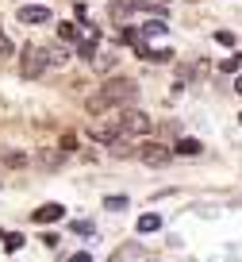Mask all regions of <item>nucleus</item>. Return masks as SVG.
Wrapping results in <instances>:
<instances>
[{
    "mask_svg": "<svg viewBox=\"0 0 242 262\" xmlns=\"http://www.w3.org/2000/svg\"><path fill=\"white\" fill-rule=\"evenodd\" d=\"M135 97H138V81H131V77H108L96 97H89L85 108H89V116H100V112H108V108L135 104Z\"/></svg>",
    "mask_w": 242,
    "mask_h": 262,
    "instance_id": "1",
    "label": "nucleus"
},
{
    "mask_svg": "<svg viewBox=\"0 0 242 262\" xmlns=\"http://www.w3.org/2000/svg\"><path fill=\"white\" fill-rule=\"evenodd\" d=\"M154 127V120L146 112H138V108H115L112 116V131H119V135H146V131Z\"/></svg>",
    "mask_w": 242,
    "mask_h": 262,
    "instance_id": "2",
    "label": "nucleus"
},
{
    "mask_svg": "<svg viewBox=\"0 0 242 262\" xmlns=\"http://www.w3.org/2000/svg\"><path fill=\"white\" fill-rule=\"evenodd\" d=\"M46 50L42 47H27L23 50V62H19V70H23V77H39V74H46Z\"/></svg>",
    "mask_w": 242,
    "mask_h": 262,
    "instance_id": "3",
    "label": "nucleus"
},
{
    "mask_svg": "<svg viewBox=\"0 0 242 262\" xmlns=\"http://www.w3.org/2000/svg\"><path fill=\"white\" fill-rule=\"evenodd\" d=\"M138 158H142L146 166H165L173 158V147H165V143H146V147H138Z\"/></svg>",
    "mask_w": 242,
    "mask_h": 262,
    "instance_id": "4",
    "label": "nucleus"
},
{
    "mask_svg": "<svg viewBox=\"0 0 242 262\" xmlns=\"http://www.w3.org/2000/svg\"><path fill=\"white\" fill-rule=\"evenodd\" d=\"M50 19H54V12H50L46 4H27V8H19V24H27V27L50 24Z\"/></svg>",
    "mask_w": 242,
    "mask_h": 262,
    "instance_id": "5",
    "label": "nucleus"
},
{
    "mask_svg": "<svg viewBox=\"0 0 242 262\" xmlns=\"http://www.w3.org/2000/svg\"><path fill=\"white\" fill-rule=\"evenodd\" d=\"M35 162H39L46 173H54V170H62V162H65V150H62V147H42L39 155H35Z\"/></svg>",
    "mask_w": 242,
    "mask_h": 262,
    "instance_id": "6",
    "label": "nucleus"
},
{
    "mask_svg": "<svg viewBox=\"0 0 242 262\" xmlns=\"http://www.w3.org/2000/svg\"><path fill=\"white\" fill-rule=\"evenodd\" d=\"M108 147H112V155H115V158H135V155H138V147L131 143V135H115Z\"/></svg>",
    "mask_w": 242,
    "mask_h": 262,
    "instance_id": "7",
    "label": "nucleus"
},
{
    "mask_svg": "<svg viewBox=\"0 0 242 262\" xmlns=\"http://www.w3.org/2000/svg\"><path fill=\"white\" fill-rule=\"evenodd\" d=\"M62 216H65L62 205H42V208H35V212H31V220L35 224H54V220H62Z\"/></svg>",
    "mask_w": 242,
    "mask_h": 262,
    "instance_id": "8",
    "label": "nucleus"
},
{
    "mask_svg": "<svg viewBox=\"0 0 242 262\" xmlns=\"http://www.w3.org/2000/svg\"><path fill=\"white\" fill-rule=\"evenodd\" d=\"M204 74H208V62H196V66H185V62H177V77H181V85L196 81V77H204Z\"/></svg>",
    "mask_w": 242,
    "mask_h": 262,
    "instance_id": "9",
    "label": "nucleus"
},
{
    "mask_svg": "<svg viewBox=\"0 0 242 262\" xmlns=\"http://www.w3.org/2000/svg\"><path fill=\"white\" fill-rule=\"evenodd\" d=\"M200 150H204V143H200V139H181L177 147H173V155H181V158H196Z\"/></svg>",
    "mask_w": 242,
    "mask_h": 262,
    "instance_id": "10",
    "label": "nucleus"
},
{
    "mask_svg": "<svg viewBox=\"0 0 242 262\" xmlns=\"http://www.w3.org/2000/svg\"><path fill=\"white\" fill-rule=\"evenodd\" d=\"M96 39H100V31H92L89 39H81V42H77V54L85 58V62H92V58H96Z\"/></svg>",
    "mask_w": 242,
    "mask_h": 262,
    "instance_id": "11",
    "label": "nucleus"
},
{
    "mask_svg": "<svg viewBox=\"0 0 242 262\" xmlns=\"http://www.w3.org/2000/svg\"><path fill=\"white\" fill-rule=\"evenodd\" d=\"M158 228H161V216H158V212L138 216V231H142V235H150V231H158Z\"/></svg>",
    "mask_w": 242,
    "mask_h": 262,
    "instance_id": "12",
    "label": "nucleus"
},
{
    "mask_svg": "<svg viewBox=\"0 0 242 262\" xmlns=\"http://www.w3.org/2000/svg\"><path fill=\"white\" fill-rule=\"evenodd\" d=\"M0 162L19 170V166H27V155H23V150H0Z\"/></svg>",
    "mask_w": 242,
    "mask_h": 262,
    "instance_id": "13",
    "label": "nucleus"
},
{
    "mask_svg": "<svg viewBox=\"0 0 242 262\" xmlns=\"http://www.w3.org/2000/svg\"><path fill=\"white\" fill-rule=\"evenodd\" d=\"M46 62H50V66H65V62H69V50H65V42H58L54 50H46Z\"/></svg>",
    "mask_w": 242,
    "mask_h": 262,
    "instance_id": "14",
    "label": "nucleus"
},
{
    "mask_svg": "<svg viewBox=\"0 0 242 262\" xmlns=\"http://www.w3.org/2000/svg\"><path fill=\"white\" fill-rule=\"evenodd\" d=\"M58 42H77V27L73 24H58Z\"/></svg>",
    "mask_w": 242,
    "mask_h": 262,
    "instance_id": "15",
    "label": "nucleus"
},
{
    "mask_svg": "<svg viewBox=\"0 0 242 262\" xmlns=\"http://www.w3.org/2000/svg\"><path fill=\"white\" fill-rule=\"evenodd\" d=\"M104 208L108 212H123V208H131V205H127V196H104Z\"/></svg>",
    "mask_w": 242,
    "mask_h": 262,
    "instance_id": "16",
    "label": "nucleus"
},
{
    "mask_svg": "<svg viewBox=\"0 0 242 262\" xmlns=\"http://www.w3.org/2000/svg\"><path fill=\"white\" fill-rule=\"evenodd\" d=\"M223 74H238L242 70V54H231V58H223V66H219Z\"/></svg>",
    "mask_w": 242,
    "mask_h": 262,
    "instance_id": "17",
    "label": "nucleus"
},
{
    "mask_svg": "<svg viewBox=\"0 0 242 262\" xmlns=\"http://www.w3.org/2000/svg\"><path fill=\"white\" fill-rule=\"evenodd\" d=\"M96 54H100V50H96ZM92 66H96V70H112V66H115V54H112V50H104L100 58H92Z\"/></svg>",
    "mask_w": 242,
    "mask_h": 262,
    "instance_id": "18",
    "label": "nucleus"
},
{
    "mask_svg": "<svg viewBox=\"0 0 242 262\" xmlns=\"http://www.w3.org/2000/svg\"><path fill=\"white\" fill-rule=\"evenodd\" d=\"M12 50H16V47H12V39L0 31V62H4V58H12Z\"/></svg>",
    "mask_w": 242,
    "mask_h": 262,
    "instance_id": "19",
    "label": "nucleus"
},
{
    "mask_svg": "<svg viewBox=\"0 0 242 262\" xmlns=\"http://www.w3.org/2000/svg\"><path fill=\"white\" fill-rule=\"evenodd\" d=\"M150 62H173V50L161 47V50H150Z\"/></svg>",
    "mask_w": 242,
    "mask_h": 262,
    "instance_id": "20",
    "label": "nucleus"
},
{
    "mask_svg": "<svg viewBox=\"0 0 242 262\" xmlns=\"http://www.w3.org/2000/svg\"><path fill=\"white\" fill-rule=\"evenodd\" d=\"M73 231H77V235H96V228H92L89 220H73Z\"/></svg>",
    "mask_w": 242,
    "mask_h": 262,
    "instance_id": "21",
    "label": "nucleus"
},
{
    "mask_svg": "<svg viewBox=\"0 0 242 262\" xmlns=\"http://www.w3.org/2000/svg\"><path fill=\"white\" fill-rule=\"evenodd\" d=\"M142 35H146V39H154V35H165V24H154V19H150V24L142 27Z\"/></svg>",
    "mask_w": 242,
    "mask_h": 262,
    "instance_id": "22",
    "label": "nucleus"
},
{
    "mask_svg": "<svg viewBox=\"0 0 242 262\" xmlns=\"http://www.w3.org/2000/svg\"><path fill=\"white\" fill-rule=\"evenodd\" d=\"M4 247H8V251H19V247H23V235H16V231L4 235Z\"/></svg>",
    "mask_w": 242,
    "mask_h": 262,
    "instance_id": "23",
    "label": "nucleus"
},
{
    "mask_svg": "<svg viewBox=\"0 0 242 262\" xmlns=\"http://www.w3.org/2000/svg\"><path fill=\"white\" fill-rule=\"evenodd\" d=\"M215 42L219 47H234V35L231 31H215Z\"/></svg>",
    "mask_w": 242,
    "mask_h": 262,
    "instance_id": "24",
    "label": "nucleus"
},
{
    "mask_svg": "<svg viewBox=\"0 0 242 262\" xmlns=\"http://www.w3.org/2000/svg\"><path fill=\"white\" fill-rule=\"evenodd\" d=\"M58 147H62V150H73V147H77V139H73V135H62V143H58Z\"/></svg>",
    "mask_w": 242,
    "mask_h": 262,
    "instance_id": "25",
    "label": "nucleus"
},
{
    "mask_svg": "<svg viewBox=\"0 0 242 262\" xmlns=\"http://www.w3.org/2000/svg\"><path fill=\"white\" fill-rule=\"evenodd\" d=\"M69 262H92V254H85V251H77V254H69Z\"/></svg>",
    "mask_w": 242,
    "mask_h": 262,
    "instance_id": "26",
    "label": "nucleus"
},
{
    "mask_svg": "<svg viewBox=\"0 0 242 262\" xmlns=\"http://www.w3.org/2000/svg\"><path fill=\"white\" fill-rule=\"evenodd\" d=\"M234 93H242V74H238V77H234Z\"/></svg>",
    "mask_w": 242,
    "mask_h": 262,
    "instance_id": "27",
    "label": "nucleus"
},
{
    "mask_svg": "<svg viewBox=\"0 0 242 262\" xmlns=\"http://www.w3.org/2000/svg\"><path fill=\"white\" fill-rule=\"evenodd\" d=\"M161 4H165V0H161Z\"/></svg>",
    "mask_w": 242,
    "mask_h": 262,
    "instance_id": "28",
    "label": "nucleus"
}]
</instances>
